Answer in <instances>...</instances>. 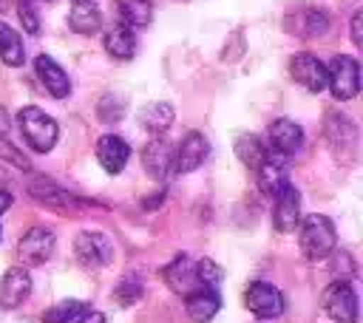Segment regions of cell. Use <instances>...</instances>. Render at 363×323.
Instances as JSON below:
<instances>
[{
    "mask_svg": "<svg viewBox=\"0 0 363 323\" xmlns=\"http://www.w3.org/2000/svg\"><path fill=\"white\" fill-rule=\"evenodd\" d=\"M139 125L147 133H153V136L164 133L173 125V105H167V102H150V105H145L142 113H139Z\"/></svg>",
    "mask_w": 363,
    "mask_h": 323,
    "instance_id": "cell-21",
    "label": "cell"
},
{
    "mask_svg": "<svg viewBox=\"0 0 363 323\" xmlns=\"http://www.w3.org/2000/svg\"><path fill=\"white\" fill-rule=\"evenodd\" d=\"M17 125H20V133H23V139L28 142L31 150H37V153H48V150L57 144L60 128H57V122H54L45 110H40L37 105H26V108H20V113H17Z\"/></svg>",
    "mask_w": 363,
    "mask_h": 323,
    "instance_id": "cell-1",
    "label": "cell"
},
{
    "mask_svg": "<svg viewBox=\"0 0 363 323\" xmlns=\"http://www.w3.org/2000/svg\"><path fill=\"white\" fill-rule=\"evenodd\" d=\"M34 71H37V79L43 82V88H45L54 99H65V96L71 94V79H68L65 68L57 65L51 57L40 54V57L34 60Z\"/></svg>",
    "mask_w": 363,
    "mask_h": 323,
    "instance_id": "cell-13",
    "label": "cell"
},
{
    "mask_svg": "<svg viewBox=\"0 0 363 323\" xmlns=\"http://www.w3.org/2000/svg\"><path fill=\"white\" fill-rule=\"evenodd\" d=\"M0 60L11 68L23 65V60H26V48H23L20 34L6 23H0Z\"/></svg>",
    "mask_w": 363,
    "mask_h": 323,
    "instance_id": "cell-24",
    "label": "cell"
},
{
    "mask_svg": "<svg viewBox=\"0 0 363 323\" xmlns=\"http://www.w3.org/2000/svg\"><path fill=\"white\" fill-rule=\"evenodd\" d=\"M9 128H11V119H9V110L0 105V139L9 133Z\"/></svg>",
    "mask_w": 363,
    "mask_h": 323,
    "instance_id": "cell-35",
    "label": "cell"
},
{
    "mask_svg": "<svg viewBox=\"0 0 363 323\" xmlns=\"http://www.w3.org/2000/svg\"><path fill=\"white\" fill-rule=\"evenodd\" d=\"M0 159H3V162H9V164H14V167L28 170V159H23V156H20V150H17V147H11L9 142H0Z\"/></svg>",
    "mask_w": 363,
    "mask_h": 323,
    "instance_id": "cell-32",
    "label": "cell"
},
{
    "mask_svg": "<svg viewBox=\"0 0 363 323\" xmlns=\"http://www.w3.org/2000/svg\"><path fill=\"white\" fill-rule=\"evenodd\" d=\"M323 309L335 323H357V292L349 280H335L323 292Z\"/></svg>",
    "mask_w": 363,
    "mask_h": 323,
    "instance_id": "cell-5",
    "label": "cell"
},
{
    "mask_svg": "<svg viewBox=\"0 0 363 323\" xmlns=\"http://www.w3.org/2000/svg\"><path fill=\"white\" fill-rule=\"evenodd\" d=\"M326 88H332V96L346 102L354 99L360 91V65L354 57L349 54H337L332 57V62L326 65Z\"/></svg>",
    "mask_w": 363,
    "mask_h": 323,
    "instance_id": "cell-3",
    "label": "cell"
},
{
    "mask_svg": "<svg viewBox=\"0 0 363 323\" xmlns=\"http://www.w3.org/2000/svg\"><path fill=\"white\" fill-rule=\"evenodd\" d=\"M74 252H77V261L88 269H102L113 261V244L105 232H94V230H85L77 235L74 241Z\"/></svg>",
    "mask_w": 363,
    "mask_h": 323,
    "instance_id": "cell-4",
    "label": "cell"
},
{
    "mask_svg": "<svg viewBox=\"0 0 363 323\" xmlns=\"http://www.w3.org/2000/svg\"><path fill=\"white\" fill-rule=\"evenodd\" d=\"M85 312V303L82 300H62L51 309L43 312V323H68L74 317H79Z\"/></svg>",
    "mask_w": 363,
    "mask_h": 323,
    "instance_id": "cell-27",
    "label": "cell"
},
{
    "mask_svg": "<svg viewBox=\"0 0 363 323\" xmlns=\"http://www.w3.org/2000/svg\"><path fill=\"white\" fill-rule=\"evenodd\" d=\"M17 14L28 34H40V14L34 8V0H17Z\"/></svg>",
    "mask_w": 363,
    "mask_h": 323,
    "instance_id": "cell-31",
    "label": "cell"
},
{
    "mask_svg": "<svg viewBox=\"0 0 363 323\" xmlns=\"http://www.w3.org/2000/svg\"><path fill=\"white\" fill-rule=\"evenodd\" d=\"M77 323H105V314L102 312H82L77 317Z\"/></svg>",
    "mask_w": 363,
    "mask_h": 323,
    "instance_id": "cell-34",
    "label": "cell"
},
{
    "mask_svg": "<svg viewBox=\"0 0 363 323\" xmlns=\"http://www.w3.org/2000/svg\"><path fill=\"white\" fill-rule=\"evenodd\" d=\"M31 292V275L23 266H11L3 280H0V306L3 309H17Z\"/></svg>",
    "mask_w": 363,
    "mask_h": 323,
    "instance_id": "cell-16",
    "label": "cell"
},
{
    "mask_svg": "<svg viewBox=\"0 0 363 323\" xmlns=\"http://www.w3.org/2000/svg\"><path fill=\"white\" fill-rule=\"evenodd\" d=\"M207 150H210V144H207L204 133L187 130L182 136L179 147L173 150V173H190V170H196L207 159Z\"/></svg>",
    "mask_w": 363,
    "mask_h": 323,
    "instance_id": "cell-9",
    "label": "cell"
},
{
    "mask_svg": "<svg viewBox=\"0 0 363 323\" xmlns=\"http://www.w3.org/2000/svg\"><path fill=\"white\" fill-rule=\"evenodd\" d=\"M162 278L164 283L179 292V295H190L193 289H199V280H196V264L187 258V255H176L164 269H162Z\"/></svg>",
    "mask_w": 363,
    "mask_h": 323,
    "instance_id": "cell-17",
    "label": "cell"
},
{
    "mask_svg": "<svg viewBox=\"0 0 363 323\" xmlns=\"http://www.w3.org/2000/svg\"><path fill=\"white\" fill-rule=\"evenodd\" d=\"M329 28V14L320 8H303V20H298V34L303 37H320Z\"/></svg>",
    "mask_w": 363,
    "mask_h": 323,
    "instance_id": "cell-26",
    "label": "cell"
},
{
    "mask_svg": "<svg viewBox=\"0 0 363 323\" xmlns=\"http://www.w3.org/2000/svg\"><path fill=\"white\" fill-rule=\"evenodd\" d=\"M142 164H145L150 178H164L167 173H173V147H170V142L162 139V136L150 139L142 150Z\"/></svg>",
    "mask_w": 363,
    "mask_h": 323,
    "instance_id": "cell-15",
    "label": "cell"
},
{
    "mask_svg": "<svg viewBox=\"0 0 363 323\" xmlns=\"http://www.w3.org/2000/svg\"><path fill=\"white\" fill-rule=\"evenodd\" d=\"M272 224L278 232H292L301 224V193L292 184H284L275 193V207H272Z\"/></svg>",
    "mask_w": 363,
    "mask_h": 323,
    "instance_id": "cell-10",
    "label": "cell"
},
{
    "mask_svg": "<svg viewBox=\"0 0 363 323\" xmlns=\"http://www.w3.org/2000/svg\"><path fill=\"white\" fill-rule=\"evenodd\" d=\"M244 303L261 320H275L284 312V295L267 280H252L244 292Z\"/></svg>",
    "mask_w": 363,
    "mask_h": 323,
    "instance_id": "cell-6",
    "label": "cell"
},
{
    "mask_svg": "<svg viewBox=\"0 0 363 323\" xmlns=\"http://www.w3.org/2000/svg\"><path fill=\"white\" fill-rule=\"evenodd\" d=\"M352 42L363 45V11L360 8L352 14Z\"/></svg>",
    "mask_w": 363,
    "mask_h": 323,
    "instance_id": "cell-33",
    "label": "cell"
},
{
    "mask_svg": "<svg viewBox=\"0 0 363 323\" xmlns=\"http://www.w3.org/2000/svg\"><path fill=\"white\" fill-rule=\"evenodd\" d=\"M68 26H71V31H77V34H96L99 31V26H102V14H99V8L88 0V3H74V8H71V14H68Z\"/></svg>",
    "mask_w": 363,
    "mask_h": 323,
    "instance_id": "cell-20",
    "label": "cell"
},
{
    "mask_svg": "<svg viewBox=\"0 0 363 323\" xmlns=\"http://www.w3.org/2000/svg\"><path fill=\"white\" fill-rule=\"evenodd\" d=\"M289 74L301 88H306L312 94L326 91V65L309 51H301L289 60Z\"/></svg>",
    "mask_w": 363,
    "mask_h": 323,
    "instance_id": "cell-7",
    "label": "cell"
},
{
    "mask_svg": "<svg viewBox=\"0 0 363 323\" xmlns=\"http://www.w3.org/2000/svg\"><path fill=\"white\" fill-rule=\"evenodd\" d=\"M116 11H119V20L125 28H145L153 17V6L150 0H119L116 3Z\"/></svg>",
    "mask_w": 363,
    "mask_h": 323,
    "instance_id": "cell-22",
    "label": "cell"
},
{
    "mask_svg": "<svg viewBox=\"0 0 363 323\" xmlns=\"http://www.w3.org/2000/svg\"><path fill=\"white\" fill-rule=\"evenodd\" d=\"M221 278H224V272H221V266H218L216 261H210V258H201V261L196 264V280H199V286L216 289Z\"/></svg>",
    "mask_w": 363,
    "mask_h": 323,
    "instance_id": "cell-30",
    "label": "cell"
},
{
    "mask_svg": "<svg viewBox=\"0 0 363 323\" xmlns=\"http://www.w3.org/2000/svg\"><path fill=\"white\" fill-rule=\"evenodd\" d=\"M267 139H269V150L272 153H281V156H292L301 150L303 144V130L301 125H295L292 119H275L267 130Z\"/></svg>",
    "mask_w": 363,
    "mask_h": 323,
    "instance_id": "cell-12",
    "label": "cell"
},
{
    "mask_svg": "<svg viewBox=\"0 0 363 323\" xmlns=\"http://www.w3.org/2000/svg\"><path fill=\"white\" fill-rule=\"evenodd\" d=\"M96 116L102 122H119L125 116V99L119 94H105L96 105Z\"/></svg>",
    "mask_w": 363,
    "mask_h": 323,
    "instance_id": "cell-28",
    "label": "cell"
},
{
    "mask_svg": "<svg viewBox=\"0 0 363 323\" xmlns=\"http://www.w3.org/2000/svg\"><path fill=\"white\" fill-rule=\"evenodd\" d=\"M54 244H57V238H54V232H51L48 227H31V230L20 238L17 255H20L23 264L37 266V264H45V261L51 258Z\"/></svg>",
    "mask_w": 363,
    "mask_h": 323,
    "instance_id": "cell-8",
    "label": "cell"
},
{
    "mask_svg": "<svg viewBox=\"0 0 363 323\" xmlns=\"http://www.w3.org/2000/svg\"><path fill=\"white\" fill-rule=\"evenodd\" d=\"M31 196H34L40 204L54 207V210H60V212H74V210H77V198H74L71 193L54 187V184L45 181V178H37V181L31 184Z\"/></svg>",
    "mask_w": 363,
    "mask_h": 323,
    "instance_id": "cell-19",
    "label": "cell"
},
{
    "mask_svg": "<svg viewBox=\"0 0 363 323\" xmlns=\"http://www.w3.org/2000/svg\"><path fill=\"white\" fill-rule=\"evenodd\" d=\"M337 244V232L332 218L326 215H306L301 224V252L309 261H323L335 252Z\"/></svg>",
    "mask_w": 363,
    "mask_h": 323,
    "instance_id": "cell-2",
    "label": "cell"
},
{
    "mask_svg": "<svg viewBox=\"0 0 363 323\" xmlns=\"http://www.w3.org/2000/svg\"><path fill=\"white\" fill-rule=\"evenodd\" d=\"M105 51L113 57V60H130L136 54V37L130 28L125 26H116L105 34Z\"/></svg>",
    "mask_w": 363,
    "mask_h": 323,
    "instance_id": "cell-23",
    "label": "cell"
},
{
    "mask_svg": "<svg viewBox=\"0 0 363 323\" xmlns=\"http://www.w3.org/2000/svg\"><path fill=\"white\" fill-rule=\"evenodd\" d=\"M96 159H99L102 170L113 176V173H122V170H125V164H128V159H130V147H128V142H125L122 136L108 133V136H102L99 144H96Z\"/></svg>",
    "mask_w": 363,
    "mask_h": 323,
    "instance_id": "cell-14",
    "label": "cell"
},
{
    "mask_svg": "<svg viewBox=\"0 0 363 323\" xmlns=\"http://www.w3.org/2000/svg\"><path fill=\"white\" fill-rule=\"evenodd\" d=\"M74 3H88V0H74Z\"/></svg>",
    "mask_w": 363,
    "mask_h": 323,
    "instance_id": "cell-37",
    "label": "cell"
},
{
    "mask_svg": "<svg viewBox=\"0 0 363 323\" xmlns=\"http://www.w3.org/2000/svg\"><path fill=\"white\" fill-rule=\"evenodd\" d=\"M113 298H116L122 306H130V303H136V300L142 298V280H139L136 275H125V278L116 283V289H113Z\"/></svg>",
    "mask_w": 363,
    "mask_h": 323,
    "instance_id": "cell-29",
    "label": "cell"
},
{
    "mask_svg": "<svg viewBox=\"0 0 363 323\" xmlns=\"http://www.w3.org/2000/svg\"><path fill=\"white\" fill-rule=\"evenodd\" d=\"M9 207H11V193H9V190H3V187H0V212H6V210H9Z\"/></svg>",
    "mask_w": 363,
    "mask_h": 323,
    "instance_id": "cell-36",
    "label": "cell"
},
{
    "mask_svg": "<svg viewBox=\"0 0 363 323\" xmlns=\"http://www.w3.org/2000/svg\"><path fill=\"white\" fill-rule=\"evenodd\" d=\"M235 156L241 159V164H247L250 170H255V167L261 164V159L267 156V150H264V144H261L258 136L244 133V136L235 139Z\"/></svg>",
    "mask_w": 363,
    "mask_h": 323,
    "instance_id": "cell-25",
    "label": "cell"
},
{
    "mask_svg": "<svg viewBox=\"0 0 363 323\" xmlns=\"http://www.w3.org/2000/svg\"><path fill=\"white\" fill-rule=\"evenodd\" d=\"M184 309L190 314V320L196 323H207L216 317V312L221 309V298L216 289H207V286H199L193 289L190 295H184Z\"/></svg>",
    "mask_w": 363,
    "mask_h": 323,
    "instance_id": "cell-18",
    "label": "cell"
},
{
    "mask_svg": "<svg viewBox=\"0 0 363 323\" xmlns=\"http://www.w3.org/2000/svg\"><path fill=\"white\" fill-rule=\"evenodd\" d=\"M255 173H258V190L267 198H275V193L284 184H289L286 181V156H281V153L267 150V156L261 159V164L255 167Z\"/></svg>",
    "mask_w": 363,
    "mask_h": 323,
    "instance_id": "cell-11",
    "label": "cell"
}]
</instances>
